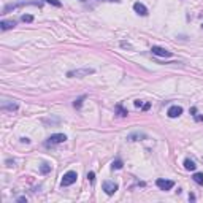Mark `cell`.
Returning a JSON list of instances; mask_svg holds the SVG:
<instances>
[{
    "label": "cell",
    "instance_id": "1",
    "mask_svg": "<svg viewBox=\"0 0 203 203\" xmlns=\"http://www.w3.org/2000/svg\"><path fill=\"white\" fill-rule=\"evenodd\" d=\"M76 178H78L76 171H67V173L64 174V176H62L60 186H62V187H68V186H72V184L76 181Z\"/></svg>",
    "mask_w": 203,
    "mask_h": 203
},
{
    "label": "cell",
    "instance_id": "2",
    "mask_svg": "<svg viewBox=\"0 0 203 203\" xmlns=\"http://www.w3.org/2000/svg\"><path fill=\"white\" fill-rule=\"evenodd\" d=\"M67 140V137L64 133H54V135H51V137L45 141V144L46 146H56V144H60V143H64Z\"/></svg>",
    "mask_w": 203,
    "mask_h": 203
},
{
    "label": "cell",
    "instance_id": "3",
    "mask_svg": "<svg viewBox=\"0 0 203 203\" xmlns=\"http://www.w3.org/2000/svg\"><path fill=\"white\" fill-rule=\"evenodd\" d=\"M94 72V68H78V70H72V72H68L67 73V76L68 78H83V76H87V75H92Z\"/></svg>",
    "mask_w": 203,
    "mask_h": 203
},
{
    "label": "cell",
    "instance_id": "4",
    "mask_svg": "<svg viewBox=\"0 0 203 203\" xmlns=\"http://www.w3.org/2000/svg\"><path fill=\"white\" fill-rule=\"evenodd\" d=\"M156 186L160 189V191H171L173 189V186H174V183L173 181H170V179H162V178H159L157 181H156Z\"/></svg>",
    "mask_w": 203,
    "mask_h": 203
},
{
    "label": "cell",
    "instance_id": "5",
    "mask_svg": "<svg viewBox=\"0 0 203 203\" xmlns=\"http://www.w3.org/2000/svg\"><path fill=\"white\" fill-rule=\"evenodd\" d=\"M103 191L106 195H114L117 191V184H114L113 181H103Z\"/></svg>",
    "mask_w": 203,
    "mask_h": 203
},
{
    "label": "cell",
    "instance_id": "6",
    "mask_svg": "<svg viewBox=\"0 0 203 203\" xmlns=\"http://www.w3.org/2000/svg\"><path fill=\"white\" fill-rule=\"evenodd\" d=\"M154 56H159V57H171V51L165 49V48H160V46H152L151 48Z\"/></svg>",
    "mask_w": 203,
    "mask_h": 203
},
{
    "label": "cell",
    "instance_id": "7",
    "mask_svg": "<svg viewBox=\"0 0 203 203\" xmlns=\"http://www.w3.org/2000/svg\"><path fill=\"white\" fill-rule=\"evenodd\" d=\"M167 114H168V117H178V116L183 114V108L178 106V105H173V106L168 108V113Z\"/></svg>",
    "mask_w": 203,
    "mask_h": 203
},
{
    "label": "cell",
    "instance_id": "8",
    "mask_svg": "<svg viewBox=\"0 0 203 203\" xmlns=\"http://www.w3.org/2000/svg\"><path fill=\"white\" fill-rule=\"evenodd\" d=\"M133 10H135V13H138L140 16H148V8L143 3H140V2L133 3Z\"/></svg>",
    "mask_w": 203,
    "mask_h": 203
},
{
    "label": "cell",
    "instance_id": "9",
    "mask_svg": "<svg viewBox=\"0 0 203 203\" xmlns=\"http://www.w3.org/2000/svg\"><path fill=\"white\" fill-rule=\"evenodd\" d=\"M16 25V21H0V29L2 30H10V29H13V27Z\"/></svg>",
    "mask_w": 203,
    "mask_h": 203
},
{
    "label": "cell",
    "instance_id": "10",
    "mask_svg": "<svg viewBox=\"0 0 203 203\" xmlns=\"http://www.w3.org/2000/svg\"><path fill=\"white\" fill-rule=\"evenodd\" d=\"M2 108H3V110H10V111H16L18 110V103L16 102H3L2 103Z\"/></svg>",
    "mask_w": 203,
    "mask_h": 203
},
{
    "label": "cell",
    "instance_id": "11",
    "mask_svg": "<svg viewBox=\"0 0 203 203\" xmlns=\"http://www.w3.org/2000/svg\"><path fill=\"white\" fill-rule=\"evenodd\" d=\"M184 168H186V170H189V171H194V170L197 168V165H195V162H194V160L186 159V160H184Z\"/></svg>",
    "mask_w": 203,
    "mask_h": 203
},
{
    "label": "cell",
    "instance_id": "12",
    "mask_svg": "<svg viewBox=\"0 0 203 203\" xmlns=\"http://www.w3.org/2000/svg\"><path fill=\"white\" fill-rule=\"evenodd\" d=\"M116 113H117L119 116H127V114H129V111H127V110H124L121 103H117V105H116Z\"/></svg>",
    "mask_w": 203,
    "mask_h": 203
},
{
    "label": "cell",
    "instance_id": "13",
    "mask_svg": "<svg viewBox=\"0 0 203 203\" xmlns=\"http://www.w3.org/2000/svg\"><path fill=\"white\" fill-rule=\"evenodd\" d=\"M192 179L197 183V184H200V186H203V173H194V176H192Z\"/></svg>",
    "mask_w": 203,
    "mask_h": 203
},
{
    "label": "cell",
    "instance_id": "14",
    "mask_svg": "<svg viewBox=\"0 0 203 203\" xmlns=\"http://www.w3.org/2000/svg\"><path fill=\"white\" fill-rule=\"evenodd\" d=\"M84 99H86V95H83V97H79V99H76L75 102H73V106L76 108V110H79L81 106H83V102H84Z\"/></svg>",
    "mask_w": 203,
    "mask_h": 203
},
{
    "label": "cell",
    "instance_id": "15",
    "mask_svg": "<svg viewBox=\"0 0 203 203\" xmlns=\"http://www.w3.org/2000/svg\"><path fill=\"white\" fill-rule=\"evenodd\" d=\"M40 171H42L43 174H48L51 171V165L49 164H42V165H40Z\"/></svg>",
    "mask_w": 203,
    "mask_h": 203
},
{
    "label": "cell",
    "instance_id": "16",
    "mask_svg": "<svg viewBox=\"0 0 203 203\" xmlns=\"http://www.w3.org/2000/svg\"><path fill=\"white\" fill-rule=\"evenodd\" d=\"M122 167H124L122 160H116V162H113V164H111V168H113V170H121Z\"/></svg>",
    "mask_w": 203,
    "mask_h": 203
},
{
    "label": "cell",
    "instance_id": "17",
    "mask_svg": "<svg viewBox=\"0 0 203 203\" xmlns=\"http://www.w3.org/2000/svg\"><path fill=\"white\" fill-rule=\"evenodd\" d=\"M21 21H22V22H32V21H33V16H32V15H22V16H21Z\"/></svg>",
    "mask_w": 203,
    "mask_h": 203
},
{
    "label": "cell",
    "instance_id": "18",
    "mask_svg": "<svg viewBox=\"0 0 203 203\" xmlns=\"http://www.w3.org/2000/svg\"><path fill=\"white\" fill-rule=\"evenodd\" d=\"M191 113H192V116L195 117V121H203V116H198V114H197L195 108H191Z\"/></svg>",
    "mask_w": 203,
    "mask_h": 203
},
{
    "label": "cell",
    "instance_id": "19",
    "mask_svg": "<svg viewBox=\"0 0 203 203\" xmlns=\"http://www.w3.org/2000/svg\"><path fill=\"white\" fill-rule=\"evenodd\" d=\"M46 3H51V5H54V7H62V3L59 2V0H45Z\"/></svg>",
    "mask_w": 203,
    "mask_h": 203
},
{
    "label": "cell",
    "instance_id": "20",
    "mask_svg": "<svg viewBox=\"0 0 203 203\" xmlns=\"http://www.w3.org/2000/svg\"><path fill=\"white\" fill-rule=\"evenodd\" d=\"M87 179H89L90 183L95 181V174H94V171H89V173H87Z\"/></svg>",
    "mask_w": 203,
    "mask_h": 203
},
{
    "label": "cell",
    "instance_id": "21",
    "mask_svg": "<svg viewBox=\"0 0 203 203\" xmlns=\"http://www.w3.org/2000/svg\"><path fill=\"white\" fill-rule=\"evenodd\" d=\"M143 100H135V106H137V108H143Z\"/></svg>",
    "mask_w": 203,
    "mask_h": 203
},
{
    "label": "cell",
    "instance_id": "22",
    "mask_svg": "<svg viewBox=\"0 0 203 203\" xmlns=\"http://www.w3.org/2000/svg\"><path fill=\"white\" fill-rule=\"evenodd\" d=\"M149 108H151V103H144V105H143V110H144V111L149 110Z\"/></svg>",
    "mask_w": 203,
    "mask_h": 203
},
{
    "label": "cell",
    "instance_id": "23",
    "mask_svg": "<svg viewBox=\"0 0 203 203\" xmlns=\"http://www.w3.org/2000/svg\"><path fill=\"white\" fill-rule=\"evenodd\" d=\"M100 2H116V3H119L121 0H100Z\"/></svg>",
    "mask_w": 203,
    "mask_h": 203
},
{
    "label": "cell",
    "instance_id": "24",
    "mask_svg": "<svg viewBox=\"0 0 203 203\" xmlns=\"http://www.w3.org/2000/svg\"><path fill=\"white\" fill-rule=\"evenodd\" d=\"M18 201H21V203H22V201H27V198H25V197H19V198H18Z\"/></svg>",
    "mask_w": 203,
    "mask_h": 203
},
{
    "label": "cell",
    "instance_id": "25",
    "mask_svg": "<svg viewBox=\"0 0 203 203\" xmlns=\"http://www.w3.org/2000/svg\"><path fill=\"white\" fill-rule=\"evenodd\" d=\"M121 45H122L124 48H129V46H130V45H129V43H126V42H122V43H121Z\"/></svg>",
    "mask_w": 203,
    "mask_h": 203
},
{
    "label": "cell",
    "instance_id": "26",
    "mask_svg": "<svg viewBox=\"0 0 203 203\" xmlns=\"http://www.w3.org/2000/svg\"><path fill=\"white\" fill-rule=\"evenodd\" d=\"M79 2H86V0H79Z\"/></svg>",
    "mask_w": 203,
    "mask_h": 203
},
{
    "label": "cell",
    "instance_id": "27",
    "mask_svg": "<svg viewBox=\"0 0 203 203\" xmlns=\"http://www.w3.org/2000/svg\"><path fill=\"white\" fill-rule=\"evenodd\" d=\"M201 27H203V25H201Z\"/></svg>",
    "mask_w": 203,
    "mask_h": 203
}]
</instances>
